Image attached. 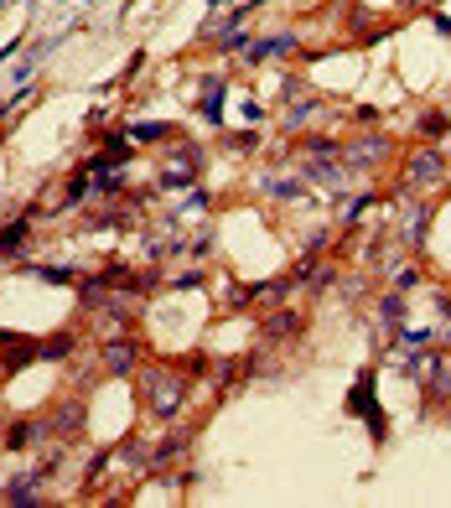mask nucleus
<instances>
[{
    "label": "nucleus",
    "instance_id": "nucleus-1",
    "mask_svg": "<svg viewBox=\"0 0 451 508\" xmlns=\"http://www.w3.org/2000/svg\"><path fill=\"white\" fill-rule=\"evenodd\" d=\"M347 410H363V420L374 425V436H384V420H379V405H374V373L358 379V389L347 395Z\"/></svg>",
    "mask_w": 451,
    "mask_h": 508
},
{
    "label": "nucleus",
    "instance_id": "nucleus-2",
    "mask_svg": "<svg viewBox=\"0 0 451 508\" xmlns=\"http://www.w3.org/2000/svg\"><path fill=\"white\" fill-rule=\"evenodd\" d=\"M441 171H446V161H441V156H430V151H421V156L410 161V176H415V182H430V176L441 182Z\"/></svg>",
    "mask_w": 451,
    "mask_h": 508
},
{
    "label": "nucleus",
    "instance_id": "nucleus-3",
    "mask_svg": "<svg viewBox=\"0 0 451 508\" xmlns=\"http://www.w3.org/2000/svg\"><path fill=\"white\" fill-rule=\"evenodd\" d=\"M291 52V37H265L260 47H249V62H265V57H280Z\"/></svg>",
    "mask_w": 451,
    "mask_h": 508
},
{
    "label": "nucleus",
    "instance_id": "nucleus-4",
    "mask_svg": "<svg viewBox=\"0 0 451 508\" xmlns=\"http://www.w3.org/2000/svg\"><path fill=\"white\" fill-rule=\"evenodd\" d=\"M203 114H208L213 125L223 120V84H208V99H203Z\"/></svg>",
    "mask_w": 451,
    "mask_h": 508
},
{
    "label": "nucleus",
    "instance_id": "nucleus-5",
    "mask_svg": "<svg viewBox=\"0 0 451 508\" xmlns=\"http://www.w3.org/2000/svg\"><path fill=\"white\" fill-rule=\"evenodd\" d=\"M26 239V223H11L6 234H0V254H16V244Z\"/></svg>",
    "mask_w": 451,
    "mask_h": 508
},
{
    "label": "nucleus",
    "instance_id": "nucleus-6",
    "mask_svg": "<svg viewBox=\"0 0 451 508\" xmlns=\"http://www.w3.org/2000/svg\"><path fill=\"white\" fill-rule=\"evenodd\" d=\"M421 135H446V120H441V114H425V120H421Z\"/></svg>",
    "mask_w": 451,
    "mask_h": 508
},
{
    "label": "nucleus",
    "instance_id": "nucleus-7",
    "mask_svg": "<svg viewBox=\"0 0 451 508\" xmlns=\"http://www.w3.org/2000/svg\"><path fill=\"white\" fill-rule=\"evenodd\" d=\"M130 135H135V140H161V135H166V125H135Z\"/></svg>",
    "mask_w": 451,
    "mask_h": 508
},
{
    "label": "nucleus",
    "instance_id": "nucleus-8",
    "mask_svg": "<svg viewBox=\"0 0 451 508\" xmlns=\"http://www.w3.org/2000/svg\"><path fill=\"white\" fill-rule=\"evenodd\" d=\"M109 368H130V348H109Z\"/></svg>",
    "mask_w": 451,
    "mask_h": 508
},
{
    "label": "nucleus",
    "instance_id": "nucleus-9",
    "mask_svg": "<svg viewBox=\"0 0 451 508\" xmlns=\"http://www.w3.org/2000/svg\"><path fill=\"white\" fill-rule=\"evenodd\" d=\"M208 6H228V0H208Z\"/></svg>",
    "mask_w": 451,
    "mask_h": 508
}]
</instances>
